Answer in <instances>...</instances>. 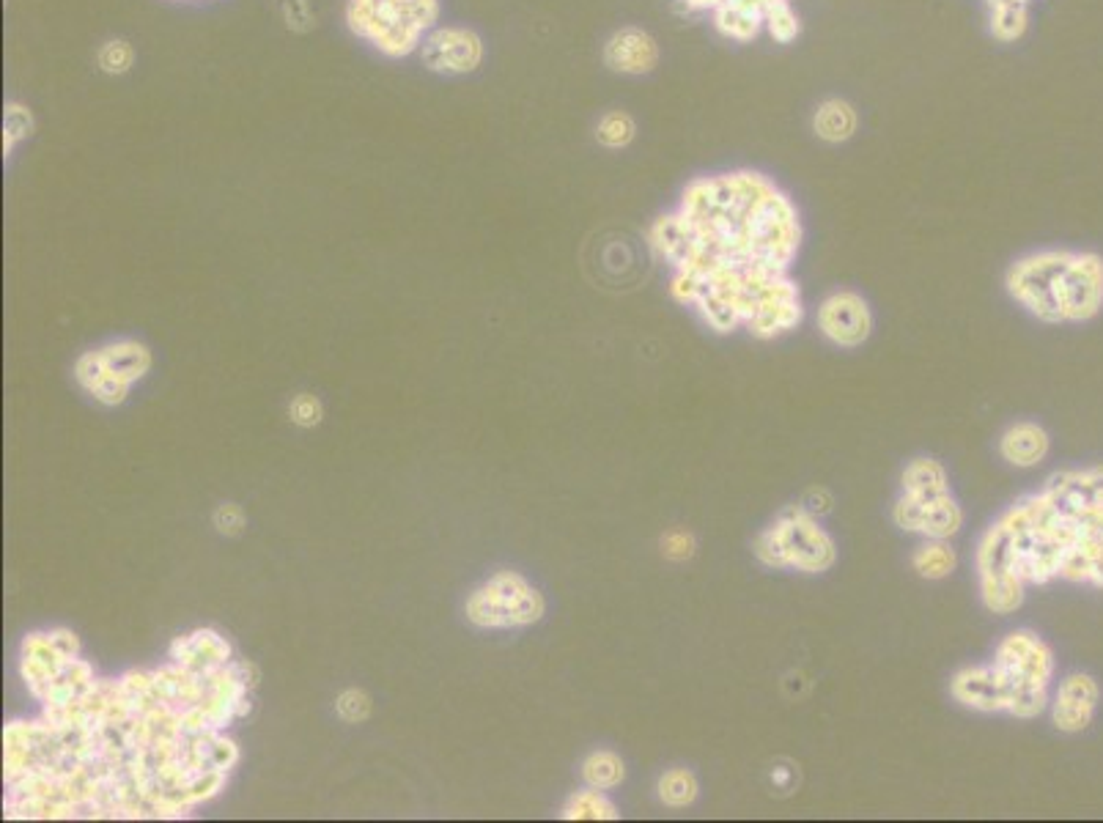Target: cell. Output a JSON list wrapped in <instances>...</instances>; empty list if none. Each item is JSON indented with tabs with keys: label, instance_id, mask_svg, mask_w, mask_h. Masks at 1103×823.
Instances as JSON below:
<instances>
[{
	"label": "cell",
	"instance_id": "1",
	"mask_svg": "<svg viewBox=\"0 0 1103 823\" xmlns=\"http://www.w3.org/2000/svg\"><path fill=\"white\" fill-rule=\"evenodd\" d=\"M648 242L670 269V291L711 330L774 341L804 319L791 278L802 220L780 187L752 171L700 176L656 217Z\"/></svg>",
	"mask_w": 1103,
	"mask_h": 823
},
{
	"label": "cell",
	"instance_id": "2",
	"mask_svg": "<svg viewBox=\"0 0 1103 823\" xmlns=\"http://www.w3.org/2000/svg\"><path fill=\"white\" fill-rule=\"evenodd\" d=\"M1095 505H1103V467L1057 472L1038 494L999 516L977 546V579L988 610L1016 612L1029 585L1060 579Z\"/></svg>",
	"mask_w": 1103,
	"mask_h": 823
},
{
	"label": "cell",
	"instance_id": "3",
	"mask_svg": "<svg viewBox=\"0 0 1103 823\" xmlns=\"http://www.w3.org/2000/svg\"><path fill=\"white\" fill-rule=\"evenodd\" d=\"M1054 651L1032 631H1013L996 645L994 662L964 667L950 692L961 706L980 714L1035 719L1051 706Z\"/></svg>",
	"mask_w": 1103,
	"mask_h": 823
},
{
	"label": "cell",
	"instance_id": "4",
	"mask_svg": "<svg viewBox=\"0 0 1103 823\" xmlns=\"http://www.w3.org/2000/svg\"><path fill=\"white\" fill-rule=\"evenodd\" d=\"M1007 294L1046 324H1079L1103 308V258L1087 250H1040L1007 269Z\"/></svg>",
	"mask_w": 1103,
	"mask_h": 823
},
{
	"label": "cell",
	"instance_id": "5",
	"mask_svg": "<svg viewBox=\"0 0 1103 823\" xmlns=\"http://www.w3.org/2000/svg\"><path fill=\"white\" fill-rule=\"evenodd\" d=\"M440 14V0H346L343 6V22L354 39L390 61L420 53L426 36L440 25Z\"/></svg>",
	"mask_w": 1103,
	"mask_h": 823
},
{
	"label": "cell",
	"instance_id": "6",
	"mask_svg": "<svg viewBox=\"0 0 1103 823\" xmlns=\"http://www.w3.org/2000/svg\"><path fill=\"white\" fill-rule=\"evenodd\" d=\"M892 519L900 530L922 535L928 541H947L961 530L964 511L955 503L947 470L939 461L914 459L903 470Z\"/></svg>",
	"mask_w": 1103,
	"mask_h": 823
},
{
	"label": "cell",
	"instance_id": "7",
	"mask_svg": "<svg viewBox=\"0 0 1103 823\" xmlns=\"http://www.w3.org/2000/svg\"><path fill=\"white\" fill-rule=\"evenodd\" d=\"M752 552L763 566L780 571L821 574L835 566V538L818 524V516L804 505L785 508L752 544Z\"/></svg>",
	"mask_w": 1103,
	"mask_h": 823
},
{
	"label": "cell",
	"instance_id": "8",
	"mask_svg": "<svg viewBox=\"0 0 1103 823\" xmlns=\"http://www.w3.org/2000/svg\"><path fill=\"white\" fill-rule=\"evenodd\" d=\"M544 596L522 574L497 571L472 590L467 599V620L478 629H519L544 615Z\"/></svg>",
	"mask_w": 1103,
	"mask_h": 823
},
{
	"label": "cell",
	"instance_id": "9",
	"mask_svg": "<svg viewBox=\"0 0 1103 823\" xmlns=\"http://www.w3.org/2000/svg\"><path fill=\"white\" fill-rule=\"evenodd\" d=\"M149 365L151 354L143 343L118 341L83 354L75 365V376L99 404L116 407L127 398L129 387L149 371Z\"/></svg>",
	"mask_w": 1103,
	"mask_h": 823
},
{
	"label": "cell",
	"instance_id": "10",
	"mask_svg": "<svg viewBox=\"0 0 1103 823\" xmlns=\"http://www.w3.org/2000/svg\"><path fill=\"white\" fill-rule=\"evenodd\" d=\"M77 640L72 631L55 629L31 634L22 642V678L33 695L44 700L64 673L77 662Z\"/></svg>",
	"mask_w": 1103,
	"mask_h": 823
},
{
	"label": "cell",
	"instance_id": "11",
	"mask_svg": "<svg viewBox=\"0 0 1103 823\" xmlns=\"http://www.w3.org/2000/svg\"><path fill=\"white\" fill-rule=\"evenodd\" d=\"M483 53L486 47L478 31H472L467 25H437L426 36L418 55L431 75L464 77L478 72V66L483 64Z\"/></svg>",
	"mask_w": 1103,
	"mask_h": 823
},
{
	"label": "cell",
	"instance_id": "12",
	"mask_svg": "<svg viewBox=\"0 0 1103 823\" xmlns=\"http://www.w3.org/2000/svg\"><path fill=\"white\" fill-rule=\"evenodd\" d=\"M686 11L708 14L714 28L733 42H752L758 39L769 22L793 6L791 0H681Z\"/></svg>",
	"mask_w": 1103,
	"mask_h": 823
},
{
	"label": "cell",
	"instance_id": "13",
	"mask_svg": "<svg viewBox=\"0 0 1103 823\" xmlns=\"http://www.w3.org/2000/svg\"><path fill=\"white\" fill-rule=\"evenodd\" d=\"M818 330L835 346L857 349L873 332V313L857 291H835L818 308Z\"/></svg>",
	"mask_w": 1103,
	"mask_h": 823
},
{
	"label": "cell",
	"instance_id": "14",
	"mask_svg": "<svg viewBox=\"0 0 1103 823\" xmlns=\"http://www.w3.org/2000/svg\"><path fill=\"white\" fill-rule=\"evenodd\" d=\"M1101 689L1095 684L1093 675L1073 673L1057 689V695L1051 700V719L1054 727L1062 733H1082L1093 722L1098 711Z\"/></svg>",
	"mask_w": 1103,
	"mask_h": 823
},
{
	"label": "cell",
	"instance_id": "15",
	"mask_svg": "<svg viewBox=\"0 0 1103 823\" xmlns=\"http://www.w3.org/2000/svg\"><path fill=\"white\" fill-rule=\"evenodd\" d=\"M604 64L615 75L640 77L654 72L659 64V44L637 25H623L604 44Z\"/></svg>",
	"mask_w": 1103,
	"mask_h": 823
},
{
	"label": "cell",
	"instance_id": "16",
	"mask_svg": "<svg viewBox=\"0 0 1103 823\" xmlns=\"http://www.w3.org/2000/svg\"><path fill=\"white\" fill-rule=\"evenodd\" d=\"M173 662L182 664L187 670H198V673H209L215 667H223V664L231 662V648L228 642L215 634V631L201 629L195 634H187V637H179L173 642L171 648Z\"/></svg>",
	"mask_w": 1103,
	"mask_h": 823
},
{
	"label": "cell",
	"instance_id": "17",
	"mask_svg": "<svg viewBox=\"0 0 1103 823\" xmlns=\"http://www.w3.org/2000/svg\"><path fill=\"white\" fill-rule=\"evenodd\" d=\"M999 453L1013 467H1035L1049 453V434L1038 423L1021 420V423L1010 426L1002 434V439H999Z\"/></svg>",
	"mask_w": 1103,
	"mask_h": 823
},
{
	"label": "cell",
	"instance_id": "18",
	"mask_svg": "<svg viewBox=\"0 0 1103 823\" xmlns=\"http://www.w3.org/2000/svg\"><path fill=\"white\" fill-rule=\"evenodd\" d=\"M859 127V116L846 99H826L818 105L813 116L815 135L826 143H846L854 138Z\"/></svg>",
	"mask_w": 1103,
	"mask_h": 823
},
{
	"label": "cell",
	"instance_id": "19",
	"mask_svg": "<svg viewBox=\"0 0 1103 823\" xmlns=\"http://www.w3.org/2000/svg\"><path fill=\"white\" fill-rule=\"evenodd\" d=\"M623 760L610 752V749H601V752H593L585 763H582V780L588 788H596V791H610L615 785H621L623 780Z\"/></svg>",
	"mask_w": 1103,
	"mask_h": 823
},
{
	"label": "cell",
	"instance_id": "20",
	"mask_svg": "<svg viewBox=\"0 0 1103 823\" xmlns=\"http://www.w3.org/2000/svg\"><path fill=\"white\" fill-rule=\"evenodd\" d=\"M955 563H958V557L944 541H928L914 552V560H911V566L922 579L950 577L955 571Z\"/></svg>",
	"mask_w": 1103,
	"mask_h": 823
},
{
	"label": "cell",
	"instance_id": "21",
	"mask_svg": "<svg viewBox=\"0 0 1103 823\" xmlns=\"http://www.w3.org/2000/svg\"><path fill=\"white\" fill-rule=\"evenodd\" d=\"M563 818L566 821H615L618 810L604 793L588 788V791H579L577 796H571V802L563 810Z\"/></svg>",
	"mask_w": 1103,
	"mask_h": 823
},
{
	"label": "cell",
	"instance_id": "22",
	"mask_svg": "<svg viewBox=\"0 0 1103 823\" xmlns=\"http://www.w3.org/2000/svg\"><path fill=\"white\" fill-rule=\"evenodd\" d=\"M36 129V121H33L31 107L22 105V102H6L3 105V157L9 160L14 149L20 146L22 140H28Z\"/></svg>",
	"mask_w": 1103,
	"mask_h": 823
},
{
	"label": "cell",
	"instance_id": "23",
	"mask_svg": "<svg viewBox=\"0 0 1103 823\" xmlns=\"http://www.w3.org/2000/svg\"><path fill=\"white\" fill-rule=\"evenodd\" d=\"M697 793H700V785L689 769H670L659 777V799L667 807H675V810L689 807L697 799Z\"/></svg>",
	"mask_w": 1103,
	"mask_h": 823
},
{
	"label": "cell",
	"instance_id": "24",
	"mask_svg": "<svg viewBox=\"0 0 1103 823\" xmlns=\"http://www.w3.org/2000/svg\"><path fill=\"white\" fill-rule=\"evenodd\" d=\"M637 138V124L626 110H610L596 124V140L604 149H626Z\"/></svg>",
	"mask_w": 1103,
	"mask_h": 823
},
{
	"label": "cell",
	"instance_id": "25",
	"mask_svg": "<svg viewBox=\"0 0 1103 823\" xmlns=\"http://www.w3.org/2000/svg\"><path fill=\"white\" fill-rule=\"evenodd\" d=\"M988 22L999 42H1016L1027 31L1029 9L1027 6H996V9H988Z\"/></svg>",
	"mask_w": 1103,
	"mask_h": 823
},
{
	"label": "cell",
	"instance_id": "26",
	"mask_svg": "<svg viewBox=\"0 0 1103 823\" xmlns=\"http://www.w3.org/2000/svg\"><path fill=\"white\" fill-rule=\"evenodd\" d=\"M97 64L105 75H113V77L127 75L129 69H132V64H135V50H132V44L124 42V39H110V42H105L102 47H99Z\"/></svg>",
	"mask_w": 1103,
	"mask_h": 823
},
{
	"label": "cell",
	"instance_id": "27",
	"mask_svg": "<svg viewBox=\"0 0 1103 823\" xmlns=\"http://www.w3.org/2000/svg\"><path fill=\"white\" fill-rule=\"evenodd\" d=\"M289 415H291V420H294V423H297V426H302V428L319 426V423H322V415H324L322 401H319L316 396H311V393H302V396H297L294 401H291Z\"/></svg>",
	"mask_w": 1103,
	"mask_h": 823
},
{
	"label": "cell",
	"instance_id": "28",
	"mask_svg": "<svg viewBox=\"0 0 1103 823\" xmlns=\"http://www.w3.org/2000/svg\"><path fill=\"white\" fill-rule=\"evenodd\" d=\"M695 538L686 530H670V533L662 538V552L667 560H675V563H684L689 557L695 555Z\"/></svg>",
	"mask_w": 1103,
	"mask_h": 823
},
{
	"label": "cell",
	"instance_id": "29",
	"mask_svg": "<svg viewBox=\"0 0 1103 823\" xmlns=\"http://www.w3.org/2000/svg\"><path fill=\"white\" fill-rule=\"evenodd\" d=\"M368 708H371V703L360 689H349V692H343L338 697V714L343 719H349V722H360V719L368 717Z\"/></svg>",
	"mask_w": 1103,
	"mask_h": 823
},
{
	"label": "cell",
	"instance_id": "30",
	"mask_svg": "<svg viewBox=\"0 0 1103 823\" xmlns=\"http://www.w3.org/2000/svg\"><path fill=\"white\" fill-rule=\"evenodd\" d=\"M215 522L223 533H239V527H242L245 519H242V511H239L236 505H220Z\"/></svg>",
	"mask_w": 1103,
	"mask_h": 823
},
{
	"label": "cell",
	"instance_id": "31",
	"mask_svg": "<svg viewBox=\"0 0 1103 823\" xmlns=\"http://www.w3.org/2000/svg\"><path fill=\"white\" fill-rule=\"evenodd\" d=\"M184 3H201V0H184Z\"/></svg>",
	"mask_w": 1103,
	"mask_h": 823
}]
</instances>
